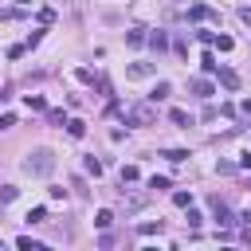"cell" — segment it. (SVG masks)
I'll list each match as a JSON object with an SVG mask.
<instances>
[{"label": "cell", "mask_w": 251, "mask_h": 251, "mask_svg": "<svg viewBox=\"0 0 251 251\" xmlns=\"http://www.w3.org/2000/svg\"><path fill=\"white\" fill-rule=\"evenodd\" d=\"M82 169H86L90 176H102V161H98V157H86V161H82Z\"/></svg>", "instance_id": "2e32d148"}, {"label": "cell", "mask_w": 251, "mask_h": 251, "mask_svg": "<svg viewBox=\"0 0 251 251\" xmlns=\"http://www.w3.org/2000/svg\"><path fill=\"white\" fill-rule=\"evenodd\" d=\"M161 227H165V224H161V220H145V224H141V227H137V231H141V235H157V231H161Z\"/></svg>", "instance_id": "d6986e66"}, {"label": "cell", "mask_w": 251, "mask_h": 251, "mask_svg": "<svg viewBox=\"0 0 251 251\" xmlns=\"http://www.w3.org/2000/svg\"><path fill=\"white\" fill-rule=\"evenodd\" d=\"M208 16H212V8H208V4H192V8H188V20H196V24H200V20H208Z\"/></svg>", "instance_id": "30bf717a"}, {"label": "cell", "mask_w": 251, "mask_h": 251, "mask_svg": "<svg viewBox=\"0 0 251 251\" xmlns=\"http://www.w3.org/2000/svg\"><path fill=\"white\" fill-rule=\"evenodd\" d=\"M43 220H47V208H31L27 212V224H43Z\"/></svg>", "instance_id": "d4e9b609"}, {"label": "cell", "mask_w": 251, "mask_h": 251, "mask_svg": "<svg viewBox=\"0 0 251 251\" xmlns=\"http://www.w3.org/2000/svg\"><path fill=\"white\" fill-rule=\"evenodd\" d=\"M161 157H165V161H173V165H180V161L188 157V149H165Z\"/></svg>", "instance_id": "9a60e30c"}, {"label": "cell", "mask_w": 251, "mask_h": 251, "mask_svg": "<svg viewBox=\"0 0 251 251\" xmlns=\"http://www.w3.org/2000/svg\"><path fill=\"white\" fill-rule=\"evenodd\" d=\"M16 126V114H0V129H12Z\"/></svg>", "instance_id": "4dcf8cb0"}, {"label": "cell", "mask_w": 251, "mask_h": 251, "mask_svg": "<svg viewBox=\"0 0 251 251\" xmlns=\"http://www.w3.org/2000/svg\"><path fill=\"white\" fill-rule=\"evenodd\" d=\"M173 204H176V208H188V204H192V192H184V188L173 192Z\"/></svg>", "instance_id": "44dd1931"}, {"label": "cell", "mask_w": 251, "mask_h": 251, "mask_svg": "<svg viewBox=\"0 0 251 251\" xmlns=\"http://www.w3.org/2000/svg\"><path fill=\"white\" fill-rule=\"evenodd\" d=\"M243 220H247V224H251V208H247V212H243Z\"/></svg>", "instance_id": "d590c367"}, {"label": "cell", "mask_w": 251, "mask_h": 251, "mask_svg": "<svg viewBox=\"0 0 251 251\" xmlns=\"http://www.w3.org/2000/svg\"><path fill=\"white\" fill-rule=\"evenodd\" d=\"M145 200H149V196H145V192H137V188H126V192H122V208H126V212L145 208Z\"/></svg>", "instance_id": "3957f363"}, {"label": "cell", "mask_w": 251, "mask_h": 251, "mask_svg": "<svg viewBox=\"0 0 251 251\" xmlns=\"http://www.w3.org/2000/svg\"><path fill=\"white\" fill-rule=\"evenodd\" d=\"M169 94H173V86H169V82H157V86L149 90V102H161V98H169Z\"/></svg>", "instance_id": "7c38bea8"}, {"label": "cell", "mask_w": 251, "mask_h": 251, "mask_svg": "<svg viewBox=\"0 0 251 251\" xmlns=\"http://www.w3.org/2000/svg\"><path fill=\"white\" fill-rule=\"evenodd\" d=\"M216 173H220V176H227V173H235V165H231V161H220V165H216Z\"/></svg>", "instance_id": "f546056e"}, {"label": "cell", "mask_w": 251, "mask_h": 251, "mask_svg": "<svg viewBox=\"0 0 251 251\" xmlns=\"http://www.w3.org/2000/svg\"><path fill=\"white\" fill-rule=\"evenodd\" d=\"M145 43H149L153 51H165V47H169V35H165V31L157 27V31H149V35H145Z\"/></svg>", "instance_id": "ba28073f"}, {"label": "cell", "mask_w": 251, "mask_h": 251, "mask_svg": "<svg viewBox=\"0 0 251 251\" xmlns=\"http://www.w3.org/2000/svg\"><path fill=\"white\" fill-rule=\"evenodd\" d=\"M216 75H220V82H224L227 90H239V75H235V71H216Z\"/></svg>", "instance_id": "8fae6325"}, {"label": "cell", "mask_w": 251, "mask_h": 251, "mask_svg": "<svg viewBox=\"0 0 251 251\" xmlns=\"http://www.w3.org/2000/svg\"><path fill=\"white\" fill-rule=\"evenodd\" d=\"M141 173H137V165H122V184H133Z\"/></svg>", "instance_id": "e0dca14e"}, {"label": "cell", "mask_w": 251, "mask_h": 251, "mask_svg": "<svg viewBox=\"0 0 251 251\" xmlns=\"http://www.w3.org/2000/svg\"><path fill=\"white\" fill-rule=\"evenodd\" d=\"M27 106H31V110H47V102H43V94H27Z\"/></svg>", "instance_id": "484cf974"}, {"label": "cell", "mask_w": 251, "mask_h": 251, "mask_svg": "<svg viewBox=\"0 0 251 251\" xmlns=\"http://www.w3.org/2000/svg\"><path fill=\"white\" fill-rule=\"evenodd\" d=\"M0 247H4V239H0Z\"/></svg>", "instance_id": "8d00e7d4"}, {"label": "cell", "mask_w": 251, "mask_h": 251, "mask_svg": "<svg viewBox=\"0 0 251 251\" xmlns=\"http://www.w3.org/2000/svg\"><path fill=\"white\" fill-rule=\"evenodd\" d=\"M212 208H216V224H220V227H231V224H235V216L227 212V204H224L220 196H212Z\"/></svg>", "instance_id": "5b68a950"}, {"label": "cell", "mask_w": 251, "mask_h": 251, "mask_svg": "<svg viewBox=\"0 0 251 251\" xmlns=\"http://www.w3.org/2000/svg\"><path fill=\"white\" fill-rule=\"evenodd\" d=\"M67 133L71 137H86V122L82 118H67Z\"/></svg>", "instance_id": "9c48e42d"}, {"label": "cell", "mask_w": 251, "mask_h": 251, "mask_svg": "<svg viewBox=\"0 0 251 251\" xmlns=\"http://www.w3.org/2000/svg\"><path fill=\"white\" fill-rule=\"evenodd\" d=\"M200 224H204V216H200V212L188 204V227H200Z\"/></svg>", "instance_id": "83f0119b"}, {"label": "cell", "mask_w": 251, "mask_h": 251, "mask_svg": "<svg viewBox=\"0 0 251 251\" xmlns=\"http://www.w3.org/2000/svg\"><path fill=\"white\" fill-rule=\"evenodd\" d=\"M145 35H149V27H129L126 31V43L129 47H145Z\"/></svg>", "instance_id": "52a82bcc"}, {"label": "cell", "mask_w": 251, "mask_h": 251, "mask_svg": "<svg viewBox=\"0 0 251 251\" xmlns=\"http://www.w3.org/2000/svg\"><path fill=\"white\" fill-rule=\"evenodd\" d=\"M24 173L27 176H51L55 173V149H31L24 157Z\"/></svg>", "instance_id": "6da1fadb"}, {"label": "cell", "mask_w": 251, "mask_h": 251, "mask_svg": "<svg viewBox=\"0 0 251 251\" xmlns=\"http://www.w3.org/2000/svg\"><path fill=\"white\" fill-rule=\"evenodd\" d=\"M126 122L129 126H153L157 122V102H133L126 110Z\"/></svg>", "instance_id": "7a4b0ae2"}, {"label": "cell", "mask_w": 251, "mask_h": 251, "mask_svg": "<svg viewBox=\"0 0 251 251\" xmlns=\"http://www.w3.org/2000/svg\"><path fill=\"white\" fill-rule=\"evenodd\" d=\"M169 122H176V126H184V129L192 126V118H188L184 110H169Z\"/></svg>", "instance_id": "5bb4252c"}, {"label": "cell", "mask_w": 251, "mask_h": 251, "mask_svg": "<svg viewBox=\"0 0 251 251\" xmlns=\"http://www.w3.org/2000/svg\"><path fill=\"white\" fill-rule=\"evenodd\" d=\"M153 75V63H129L126 67V78H149Z\"/></svg>", "instance_id": "8992f818"}, {"label": "cell", "mask_w": 251, "mask_h": 251, "mask_svg": "<svg viewBox=\"0 0 251 251\" xmlns=\"http://www.w3.org/2000/svg\"><path fill=\"white\" fill-rule=\"evenodd\" d=\"M239 20H243V24L251 27V8H239Z\"/></svg>", "instance_id": "1f68e13d"}, {"label": "cell", "mask_w": 251, "mask_h": 251, "mask_svg": "<svg viewBox=\"0 0 251 251\" xmlns=\"http://www.w3.org/2000/svg\"><path fill=\"white\" fill-rule=\"evenodd\" d=\"M239 110H243V114L251 118V98H243V102H239Z\"/></svg>", "instance_id": "836d02e7"}, {"label": "cell", "mask_w": 251, "mask_h": 251, "mask_svg": "<svg viewBox=\"0 0 251 251\" xmlns=\"http://www.w3.org/2000/svg\"><path fill=\"white\" fill-rule=\"evenodd\" d=\"M16 196H20V188H16V184H0V204H12Z\"/></svg>", "instance_id": "4fadbf2b"}, {"label": "cell", "mask_w": 251, "mask_h": 251, "mask_svg": "<svg viewBox=\"0 0 251 251\" xmlns=\"http://www.w3.org/2000/svg\"><path fill=\"white\" fill-rule=\"evenodd\" d=\"M47 122H51V126H67V114H63V110H47Z\"/></svg>", "instance_id": "cb8c5ba5"}, {"label": "cell", "mask_w": 251, "mask_h": 251, "mask_svg": "<svg viewBox=\"0 0 251 251\" xmlns=\"http://www.w3.org/2000/svg\"><path fill=\"white\" fill-rule=\"evenodd\" d=\"M94 224H98V227H102V231H106V227H110V224H114V212H110V208H102V212H98V216H94Z\"/></svg>", "instance_id": "ac0fdd59"}, {"label": "cell", "mask_w": 251, "mask_h": 251, "mask_svg": "<svg viewBox=\"0 0 251 251\" xmlns=\"http://www.w3.org/2000/svg\"><path fill=\"white\" fill-rule=\"evenodd\" d=\"M212 43H216V47H220V51H231V47H235V39H231V35H216V39H212Z\"/></svg>", "instance_id": "7402d4cb"}, {"label": "cell", "mask_w": 251, "mask_h": 251, "mask_svg": "<svg viewBox=\"0 0 251 251\" xmlns=\"http://www.w3.org/2000/svg\"><path fill=\"white\" fill-rule=\"evenodd\" d=\"M200 67H204L208 75H216V71H220V63H216V55H204V59H200Z\"/></svg>", "instance_id": "603a6c76"}, {"label": "cell", "mask_w": 251, "mask_h": 251, "mask_svg": "<svg viewBox=\"0 0 251 251\" xmlns=\"http://www.w3.org/2000/svg\"><path fill=\"white\" fill-rule=\"evenodd\" d=\"M75 78H78V82H94V71H86V67H78V71H75Z\"/></svg>", "instance_id": "f1b7e54d"}, {"label": "cell", "mask_w": 251, "mask_h": 251, "mask_svg": "<svg viewBox=\"0 0 251 251\" xmlns=\"http://www.w3.org/2000/svg\"><path fill=\"white\" fill-rule=\"evenodd\" d=\"M16 4H20V8H31V4H35V0H16Z\"/></svg>", "instance_id": "e575fe53"}, {"label": "cell", "mask_w": 251, "mask_h": 251, "mask_svg": "<svg viewBox=\"0 0 251 251\" xmlns=\"http://www.w3.org/2000/svg\"><path fill=\"white\" fill-rule=\"evenodd\" d=\"M239 169H251V153H243V157H239Z\"/></svg>", "instance_id": "d6a6232c"}, {"label": "cell", "mask_w": 251, "mask_h": 251, "mask_svg": "<svg viewBox=\"0 0 251 251\" xmlns=\"http://www.w3.org/2000/svg\"><path fill=\"white\" fill-rule=\"evenodd\" d=\"M188 90H192V94H196V98H204V102H208V98H212V94H216V86H212V82H208V78H188Z\"/></svg>", "instance_id": "277c9868"}, {"label": "cell", "mask_w": 251, "mask_h": 251, "mask_svg": "<svg viewBox=\"0 0 251 251\" xmlns=\"http://www.w3.org/2000/svg\"><path fill=\"white\" fill-rule=\"evenodd\" d=\"M149 188H157V192H165V188H169V176H149Z\"/></svg>", "instance_id": "4316f807"}, {"label": "cell", "mask_w": 251, "mask_h": 251, "mask_svg": "<svg viewBox=\"0 0 251 251\" xmlns=\"http://www.w3.org/2000/svg\"><path fill=\"white\" fill-rule=\"evenodd\" d=\"M16 247H24V251H43V243H35L31 235H20V239H16Z\"/></svg>", "instance_id": "ffe728a7"}]
</instances>
